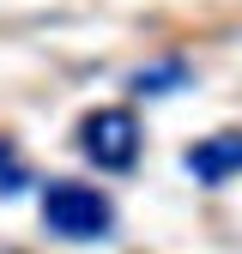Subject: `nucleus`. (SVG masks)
I'll list each match as a JSON object with an SVG mask.
<instances>
[{
  "mask_svg": "<svg viewBox=\"0 0 242 254\" xmlns=\"http://www.w3.org/2000/svg\"><path fill=\"white\" fill-rule=\"evenodd\" d=\"M0 188H6V194H12V188H24V170H18V151H12L6 139H0Z\"/></svg>",
  "mask_w": 242,
  "mask_h": 254,
  "instance_id": "nucleus-4",
  "label": "nucleus"
},
{
  "mask_svg": "<svg viewBox=\"0 0 242 254\" xmlns=\"http://www.w3.org/2000/svg\"><path fill=\"white\" fill-rule=\"evenodd\" d=\"M43 224L55 236H67V242H97L115 224V206L85 182H49L43 188Z\"/></svg>",
  "mask_w": 242,
  "mask_h": 254,
  "instance_id": "nucleus-1",
  "label": "nucleus"
},
{
  "mask_svg": "<svg viewBox=\"0 0 242 254\" xmlns=\"http://www.w3.org/2000/svg\"><path fill=\"white\" fill-rule=\"evenodd\" d=\"M139 145H145V127H139L133 109H121V103L91 109V115L79 121V151H85L97 170H115V176L133 170V164H139Z\"/></svg>",
  "mask_w": 242,
  "mask_h": 254,
  "instance_id": "nucleus-2",
  "label": "nucleus"
},
{
  "mask_svg": "<svg viewBox=\"0 0 242 254\" xmlns=\"http://www.w3.org/2000/svg\"><path fill=\"white\" fill-rule=\"evenodd\" d=\"M188 170L200 182H224V176H242V127L230 133H212L200 145H188Z\"/></svg>",
  "mask_w": 242,
  "mask_h": 254,
  "instance_id": "nucleus-3",
  "label": "nucleus"
}]
</instances>
